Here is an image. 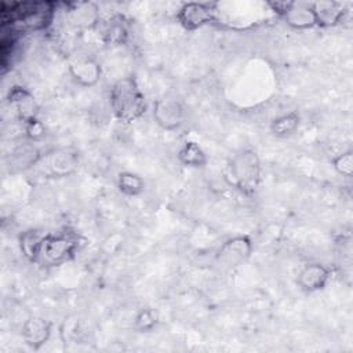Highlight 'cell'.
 Here are the masks:
<instances>
[{"mask_svg": "<svg viewBox=\"0 0 353 353\" xmlns=\"http://www.w3.org/2000/svg\"><path fill=\"white\" fill-rule=\"evenodd\" d=\"M331 279V270L320 262H309L302 266L298 273L296 284L307 294L317 292L325 288Z\"/></svg>", "mask_w": 353, "mask_h": 353, "instance_id": "11", "label": "cell"}, {"mask_svg": "<svg viewBox=\"0 0 353 353\" xmlns=\"http://www.w3.org/2000/svg\"><path fill=\"white\" fill-rule=\"evenodd\" d=\"M68 72L70 79L80 87H94L102 79V66L94 58H80L69 63Z\"/></svg>", "mask_w": 353, "mask_h": 353, "instance_id": "12", "label": "cell"}, {"mask_svg": "<svg viewBox=\"0 0 353 353\" xmlns=\"http://www.w3.org/2000/svg\"><path fill=\"white\" fill-rule=\"evenodd\" d=\"M41 160V152L34 142L28 141L18 145L10 154L8 165L12 172L26 171Z\"/></svg>", "mask_w": 353, "mask_h": 353, "instance_id": "13", "label": "cell"}, {"mask_svg": "<svg viewBox=\"0 0 353 353\" xmlns=\"http://www.w3.org/2000/svg\"><path fill=\"white\" fill-rule=\"evenodd\" d=\"M312 7L317 19V26L324 28L338 25L346 12L345 4L341 1H313Z\"/></svg>", "mask_w": 353, "mask_h": 353, "instance_id": "16", "label": "cell"}, {"mask_svg": "<svg viewBox=\"0 0 353 353\" xmlns=\"http://www.w3.org/2000/svg\"><path fill=\"white\" fill-rule=\"evenodd\" d=\"M301 124V114L298 110H291L274 117L270 121L269 130L277 138H287L295 134Z\"/></svg>", "mask_w": 353, "mask_h": 353, "instance_id": "19", "label": "cell"}, {"mask_svg": "<svg viewBox=\"0 0 353 353\" xmlns=\"http://www.w3.org/2000/svg\"><path fill=\"white\" fill-rule=\"evenodd\" d=\"M54 7L50 1L17 3L11 10V23L19 32L43 30L52 22Z\"/></svg>", "mask_w": 353, "mask_h": 353, "instance_id": "3", "label": "cell"}, {"mask_svg": "<svg viewBox=\"0 0 353 353\" xmlns=\"http://www.w3.org/2000/svg\"><path fill=\"white\" fill-rule=\"evenodd\" d=\"M98 6L92 1H77L70 3L68 14L70 22L77 28H92L99 22Z\"/></svg>", "mask_w": 353, "mask_h": 353, "instance_id": "15", "label": "cell"}, {"mask_svg": "<svg viewBox=\"0 0 353 353\" xmlns=\"http://www.w3.org/2000/svg\"><path fill=\"white\" fill-rule=\"evenodd\" d=\"M185 106L174 97H163L154 101L152 117L154 123L164 131H175L185 121Z\"/></svg>", "mask_w": 353, "mask_h": 353, "instance_id": "8", "label": "cell"}, {"mask_svg": "<svg viewBox=\"0 0 353 353\" xmlns=\"http://www.w3.org/2000/svg\"><path fill=\"white\" fill-rule=\"evenodd\" d=\"M102 40L108 46H121L127 41L128 29L121 17H113L105 22L102 29Z\"/></svg>", "mask_w": 353, "mask_h": 353, "instance_id": "20", "label": "cell"}, {"mask_svg": "<svg viewBox=\"0 0 353 353\" xmlns=\"http://www.w3.org/2000/svg\"><path fill=\"white\" fill-rule=\"evenodd\" d=\"M77 153L68 148L55 149L47 156V168L54 176H68L77 168Z\"/></svg>", "mask_w": 353, "mask_h": 353, "instance_id": "14", "label": "cell"}, {"mask_svg": "<svg viewBox=\"0 0 353 353\" xmlns=\"http://www.w3.org/2000/svg\"><path fill=\"white\" fill-rule=\"evenodd\" d=\"M332 167L341 176L352 178L353 175V152L346 150L332 159Z\"/></svg>", "mask_w": 353, "mask_h": 353, "instance_id": "23", "label": "cell"}, {"mask_svg": "<svg viewBox=\"0 0 353 353\" xmlns=\"http://www.w3.org/2000/svg\"><path fill=\"white\" fill-rule=\"evenodd\" d=\"M116 186H117L119 192L123 193L124 196L135 197V196H139L141 193H143L146 183L139 174L132 172V171H121L117 174Z\"/></svg>", "mask_w": 353, "mask_h": 353, "instance_id": "21", "label": "cell"}, {"mask_svg": "<svg viewBox=\"0 0 353 353\" xmlns=\"http://www.w3.org/2000/svg\"><path fill=\"white\" fill-rule=\"evenodd\" d=\"M52 334V323L41 316H29L21 327V338L32 350L43 347Z\"/></svg>", "mask_w": 353, "mask_h": 353, "instance_id": "9", "label": "cell"}, {"mask_svg": "<svg viewBox=\"0 0 353 353\" xmlns=\"http://www.w3.org/2000/svg\"><path fill=\"white\" fill-rule=\"evenodd\" d=\"M216 12L215 3L188 1L176 11V21L185 30L193 32L216 21Z\"/></svg>", "mask_w": 353, "mask_h": 353, "instance_id": "7", "label": "cell"}, {"mask_svg": "<svg viewBox=\"0 0 353 353\" xmlns=\"http://www.w3.org/2000/svg\"><path fill=\"white\" fill-rule=\"evenodd\" d=\"M44 232L39 229H26L19 234V250L22 255L32 263H37L39 254L43 245V241L46 239Z\"/></svg>", "mask_w": 353, "mask_h": 353, "instance_id": "18", "label": "cell"}, {"mask_svg": "<svg viewBox=\"0 0 353 353\" xmlns=\"http://www.w3.org/2000/svg\"><path fill=\"white\" fill-rule=\"evenodd\" d=\"M7 102L22 123L39 117V105L34 95L22 85H12L8 90Z\"/></svg>", "mask_w": 353, "mask_h": 353, "instance_id": "10", "label": "cell"}, {"mask_svg": "<svg viewBox=\"0 0 353 353\" xmlns=\"http://www.w3.org/2000/svg\"><path fill=\"white\" fill-rule=\"evenodd\" d=\"M23 128H25V135L28 141H32V142H39L46 135V125L39 117L25 121Z\"/></svg>", "mask_w": 353, "mask_h": 353, "instance_id": "24", "label": "cell"}, {"mask_svg": "<svg viewBox=\"0 0 353 353\" xmlns=\"http://www.w3.org/2000/svg\"><path fill=\"white\" fill-rule=\"evenodd\" d=\"M77 241L69 234H46L37 262L59 266L72 261L76 255Z\"/></svg>", "mask_w": 353, "mask_h": 353, "instance_id": "4", "label": "cell"}, {"mask_svg": "<svg viewBox=\"0 0 353 353\" xmlns=\"http://www.w3.org/2000/svg\"><path fill=\"white\" fill-rule=\"evenodd\" d=\"M268 4L292 29L305 30V29L317 26V19H316L312 3H307V1H269Z\"/></svg>", "mask_w": 353, "mask_h": 353, "instance_id": "5", "label": "cell"}, {"mask_svg": "<svg viewBox=\"0 0 353 353\" xmlns=\"http://www.w3.org/2000/svg\"><path fill=\"white\" fill-rule=\"evenodd\" d=\"M252 250V240L245 234H237L223 241L215 255V262L221 269H236L251 256Z\"/></svg>", "mask_w": 353, "mask_h": 353, "instance_id": "6", "label": "cell"}, {"mask_svg": "<svg viewBox=\"0 0 353 353\" xmlns=\"http://www.w3.org/2000/svg\"><path fill=\"white\" fill-rule=\"evenodd\" d=\"M178 161L189 168H204L208 163V156L201 145L196 141H186L176 153Z\"/></svg>", "mask_w": 353, "mask_h": 353, "instance_id": "17", "label": "cell"}, {"mask_svg": "<svg viewBox=\"0 0 353 353\" xmlns=\"http://www.w3.org/2000/svg\"><path fill=\"white\" fill-rule=\"evenodd\" d=\"M109 105L114 119L124 124L139 120L148 109L145 94L134 76L120 77L112 84Z\"/></svg>", "mask_w": 353, "mask_h": 353, "instance_id": "1", "label": "cell"}, {"mask_svg": "<svg viewBox=\"0 0 353 353\" xmlns=\"http://www.w3.org/2000/svg\"><path fill=\"white\" fill-rule=\"evenodd\" d=\"M159 324V313L152 307H141L132 320V327L138 332H150Z\"/></svg>", "mask_w": 353, "mask_h": 353, "instance_id": "22", "label": "cell"}, {"mask_svg": "<svg viewBox=\"0 0 353 353\" xmlns=\"http://www.w3.org/2000/svg\"><path fill=\"white\" fill-rule=\"evenodd\" d=\"M225 179L237 192L254 194L262 182V163L258 153L251 148L233 153L226 163Z\"/></svg>", "mask_w": 353, "mask_h": 353, "instance_id": "2", "label": "cell"}]
</instances>
